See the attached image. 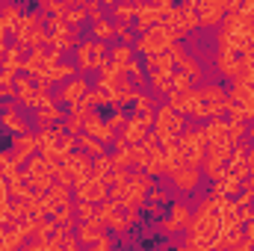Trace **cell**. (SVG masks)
<instances>
[{"mask_svg": "<svg viewBox=\"0 0 254 251\" xmlns=\"http://www.w3.org/2000/svg\"><path fill=\"white\" fill-rule=\"evenodd\" d=\"M45 12L39 9V12H30V15H24L21 21H18V27L12 30L15 33V42H18V48H42L45 42H48V30H45Z\"/></svg>", "mask_w": 254, "mask_h": 251, "instance_id": "obj_1", "label": "cell"}, {"mask_svg": "<svg viewBox=\"0 0 254 251\" xmlns=\"http://www.w3.org/2000/svg\"><path fill=\"white\" fill-rule=\"evenodd\" d=\"M178 148H181L187 166H192V169L204 166V157H207V133H204V127H201V130H187V133H181V136H178Z\"/></svg>", "mask_w": 254, "mask_h": 251, "instance_id": "obj_2", "label": "cell"}, {"mask_svg": "<svg viewBox=\"0 0 254 251\" xmlns=\"http://www.w3.org/2000/svg\"><path fill=\"white\" fill-rule=\"evenodd\" d=\"M181 130H184V116L175 113L169 104L160 107V110L154 113V136L160 139V145H166V142H178Z\"/></svg>", "mask_w": 254, "mask_h": 251, "instance_id": "obj_3", "label": "cell"}, {"mask_svg": "<svg viewBox=\"0 0 254 251\" xmlns=\"http://www.w3.org/2000/svg\"><path fill=\"white\" fill-rule=\"evenodd\" d=\"M77 63H80L83 71H104L110 65V48L95 42V39H89V42H83L77 48Z\"/></svg>", "mask_w": 254, "mask_h": 251, "instance_id": "obj_4", "label": "cell"}, {"mask_svg": "<svg viewBox=\"0 0 254 251\" xmlns=\"http://www.w3.org/2000/svg\"><path fill=\"white\" fill-rule=\"evenodd\" d=\"M172 45H175L172 30H169V27H154V30H148L145 36H139L136 51H142L145 57H157V54H166Z\"/></svg>", "mask_w": 254, "mask_h": 251, "instance_id": "obj_5", "label": "cell"}, {"mask_svg": "<svg viewBox=\"0 0 254 251\" xmlns=\"http://www.w3.org/2000/svg\"><path fill=\"white\" fill-rule=\"evenodd\" d=\"M151 178L145 175V172H136V175H130V181H127V195H125V204L127 210H139L145 201H148V192H151Z\"/></svg>", "mask_w": 254, "mask_h": 251, "instance_id": "obj_6", "label": "cell"}, {"mask_svg": "<svg viewBox=\"0 0 254 251\" xmlns=\"http://www.w3.org/2000/svg\"><path fill=\"white\" fill-rule=\"evenodd\" d=\"M195 15H198V27H216L225 21L228 3L225 0H195Z\"/></svg>", "mask_w": 254, "mask_h": 251, "instance_id": "obj_7", "label": "cell"}, {"mask_svg": "<svg viewBox=\"0 0 254 251\" xmlns=\"http://www.w3.org/2000/svg\"><path fill=\"white\" fill-rule=\"evenodd\" d=\"M74 195H77V201H89V204H104V201H110V189L104 187V184H98V181H83V184H77L74 187Z\"/></svg>", "mask_w": 254, "mask_h": 251, "instance_id": "obj_8", "label": "cell"}, {"mask_svg": "<svg viewBox=\"0 0 254 251\" xmlns=\"http://www.w3.org/2000/svg\"><path fill=\"white\" fill-rule=\"evenodd\" d=\"M190 225H192V213H190V207H184V204H175L169 210V216L163 219V231L166 234H178V231H184Z\"/></svg>", "mask_w": 254, "mask_h": 251, "instance_id": "obj_9", "label": "cell"}, {"mask_svg": "<svg viewBox=\"0 0 254 251\" xmlns=\"http://www.w3.org/2000/svg\"><path fill=\"white\" fill-rule=\"evenodd\" d=\"M33 151H39V136H30V133H27V136H18V139L12 142V154H9V157H12L15 166H24V163L33 157Z\"/></svg>", "mask_w": 254, "mask_h": 251, "instance_id": "obj_10", "label": "cell"}, {"mask_svg": "<svg viewBox=\"0 0 254 251\" xmlns=\"http://www.w3.org/2000/svg\"><path fill=\"white\" fill-rule=\"evenodd\" d=\"M89 95V83L83 80V77H71L68 83H63V89H60V101H65L68 107H74V104H80L83 98Z\"/></svg>", "mask_w": 254, "mask_h": 251, "instance_id": "obj_11", "label": "cell"}, {"mask_svg": "<svg viewBox=\"0 0 254 251\" xmlns=\"http://www.w3.org/2000/svg\"><path fill=\"white\" fill-rule=\"evenodd\" d=\"M169 107L181 116H195L198 113V89L192 92H172L169 95Z\"/></svg>", "mask_w": 254, "mask_h": 251, "instance_id": "obj_12", "label": "cell"}, {"mask_svg": "<svg viewBox=\"0 0 254 251\" xmlns=\"http://www.w3.org/2000/svg\"><path fill=\"white\" fill-rule=\"evenodd\" d=\"M127 86V77H125V68H116V65H107L104 71H101V80H98V89H104V92H110V95H116L119 89H125Z\"/></svg>", "mask_w": 254, "mask_h": 251, "instance_id": "obj_13", "label": "cell"}, {"mask_svg": "<svg viewBox=\"0 0 254 251\" xmlns=\"http://www.w3.org/2000/svg\"><path fill=\"white\" fill-rule=\"evenodd\" d=\"M80 243H101L104 237H107V225L95 216V219H89V222H80V231L74 234Z\"/></svg>", "mask_w": 254, "mask_h": 251, "instance_id": "obj_14", "label": "cell"}, {"mask_svg": "<svg viewBox=\"0 0 254 251\" xmlns=\"http://www.w3.org/2000/svg\"><path fill=\"white\" fill-rule=\"evenodd\" d=\"M148 157H145V175L157 178V175H166V154H163V145H154V148H145Z\"/></svg>", "mask_w": 254, "mask_h": 251, "instance_id": "obj_15", "label": "cell"}, {"mask_svg": "<svg viewBox=\"0 0 254 251\" xmlns=\"http://www.w3.org/2000/svg\"><path fill=\"white\" fill-rule=\"evenodd\" d=\"M0 125L6 127L9 133H15V136H27V122L15 113V104H6V110H3V116H0Z\"/></svg>", "mask_w": 254, "mask_h": 251, "instance_id": "obj_16", "label": "cell"}, {"mask_svg": "<svg viewBox=\"0 0 254 251\" xmlns=\"http://www.w3.org/2000/svg\"><path fill=\"white\" fill-rule=\"evenodd\" d=\"M12 92L18 95V101L21 104H27V107H36V86H33V77H15V86H12Z\"/></svg>", "mask_w": 254, "mask_h": 251, "instance_id": "obj_17", "label": "cell"}, {"mask_svg": "<svg viewBox=\"0 0 254 251\" xmlns=\"http://www.w3.org/2000/svg\"><path fill=\"white\" fill-rule=\"evenodd\" d=\"M71 77H77L74 74V65H57V68H48V71H42L39 77H33V80H39V83H68Z\"/></svg>", "mask_w": 254, "mask_h": 251, "instance_id": "obj_18", "label": "cell"}, {"mask_svg": "<svg viewBox=\"0 0 254 251\" xmlns=\"http://www.w3.org/2000/svg\"><path fill=\"white\" fill-rule=\"evenodd\" d=\"M45 57H48V48L45 45L42 48H33V54L24 57V68L21 71H27V77H39L45 71Z\"/></svg>", "mask_w": 254, "mask_h": 251, "instance_id": "obj_19", "label": "cell"}, {"mask_svg": "<svg viewBox=\"0 0 254 251\" xmlns=\"http://www.w3.org/2000/svg\"><path fill=\"white\" fill-rule=\"evenodd\" d=\"M198 178H201V172L198 169H192V166H181L175 175H172V181H175V187L184 189V192H190V189L198 187Z\"/></svg>", "mask_w": 254, "mask_h": 251, "instance_id": "obj_20", "label": "cell"}, {"mask_svg": "<svg viewBox=\"0 0 254 251\" xmlns=\"http://www.w3.org/2000/svg\"><path fill=\"white\" fill-rule=\"evenodd\" d=\"M45 195H48V201H51V207H54V210H57V207H71V187L54 184Z\"/></svg>", "mask_w": 254, "mask_h": 251, "instance_id": "obj_21", "label": "cell"}, {"mask_svg": "<svg viewBox=\"0 0 254 251\" xmlns=\"http://www.w3.org/2000/svg\"><path fill=\"white\" fill-rule=\"evenodd\" d=\"M148 71H151V74H169V71H175V60H172V54L166 51V54L148 57Z\"/></svg>", "mask_w": 254, "mask_h": 251, "instance_id": "obj_22", "label": "cell"}, {"mask_svg": "<svg viewBox=\"0 0 254 251\" xmlns=\"http://www.w3.org/2000/svg\"><path fill=\"white\" fill-rule=\"evenodd\" d=\"M3 71H9V74H18L21 68H24V48H9L6 51V57H3V65H0Z\"/></svg>", "mask_w": 254, "mask_h": 251, "instance_id": "obj_23", "label": "cell"}, {"mask_svg": "<svg viewBox=\"0 0 254 251\" xmlns=\"http://www.w3.org/2000/svg\"><path fill=\"white\" fill-rule=\"evenodd\" d=\"M63 21L68 24V27L77 24V21H86V3H80V0H68V3H65Z\"/></svg>", "mask_w": 254, "mask_h": 251, "instance_id": "obj_24", "label": "cell"}, {"mask_svg": "<svg viewBox=\"0 0 254 251\" xmlns=\"http://www.w3.org/2000/svg\"><path fill=\"white\" fill-rule=\"evenodd\" d=\"M113 36H116V27H113L107 18H101L98 24H92V39H95V42H101V45H104V42H110Z\"/></svg>", "mask_w": 254, "mask_h": 251, "instance_id": "obj_25", "label": "cell"}, {"mask_svg": "<svg viewBox=\"0 0 254 251\" xmlns=\"http://www.w3.org/2000/svg\"><path fill=\"white\" fill-rule=\"evenodd\" d=\"M130 60H133V48H127V45H119L110 51V65H116V68H125Z\"/></svg>", "mask_w": 254, "mask_h": 251, "instance_id": "obj_26", "label": "cell"}, {"mask_svg": "<svg viewBox=\"0 0 254 251\" xmlns=\"http://www.w3.org/2000/svg\"><path fill=\"white\" fill-rule=\"evenodd\" d=\"M77 142H80L83 154H86V157H92V160L104 154V145H101V142H95V139H92V136H86V133H83V136H77Z\"/></svg>", "mask_w": 254, "mask_h": 251, "instance_id": "obj_27", "label": "cell"}, {"mask_svg": "<svg viewBox=\"0 0 254 251\" xmlns=\"http://www.w3.org/2000/svg\"><path fill=\"white\" fill-rule=\"evenodd\" d=\"M0 18L15 30L18 27V21L24 18V12H21V6H15V3H9V6H0Z\"/></svg>", "mask_w": 254, "mask_h": 251, "instance_id": "obj_28", "label": "cell"}, {"mask_svg": "<svg viewBox=\"0 0 254 251\" xmlns=\"http://www.w3.org/2000/svg\"><path fill=\"white\" fill-rule=\"evenodd\" d=\"M113 12H116V18H119V24H130V21H136V3H116L113 6Z\"/></svg>", "mask_w": 254, "mask_h": 251, "instance_id": "obj_29", "label": "cell"}, {"mask_svg": "<svg viewBox=\"0 0 254 251\" xmlns=\"http://www.w3.org/2000/svg\"><path fill=\"white\" fill-rule=\"evenodd\" d=\"M133 107H136V119H145V116H154V101H151L148 95H136V101H133Z\"/></svg>", "mask_w": 254, "mask_h": 251, "instance_id": "obj_30", "label": "cell"}, {"mask_svg": "<svg viewBox=\"0 0 254 251\" xmlns=\"http://www.w3.org/2000/svg\"><path fill=\"white\" fill-rule=\"evenodd\" d=\"M51 219H54L57 228H68V225L74 222V210H71V207H57V210L51 213Z\"/></svg>", "mask_w": 254, "mask_h": 251, "instance_id": "obj_31", "label": "cell"}, {"mask_svg": "<svg viewBox=\"0 0 254 251\" xmlns=\"http://www.w3.org/2000/svg\"><path fill=\"white\" fill-rule=\"evenodd\" d=\"M172 92H192V77L184 71H172Z\"/></svg>", "mask_w": 254, "mask_h": 251, "instance_id": "obj_32", "label": "cell"}, {"mask_svg": "<svg viewBox=\"0 0 254 251\" xmlns=\"http://www.w3.org/2000/svg\"><path fill=\"white\" fill-rule=\"evenodd\" d=\"M151 86H154L157 92L172 95V71H169V74H151Z\"/></svg>", "mask_w": 254, "mask_h": 251, "instance_id": "obj_33", "label": "cell"}, {"mask_svg": "<svg viewBox=\"0 0 254 251\" xmlns=\"http://www.w3.org/2000/svg\"><path fill=\"white\" fill-rule=\"evenodd\" d=\"M86 101H89L92 107H98V104H113V95L104 92V89H92V92L86 95Z\"/></svg>", "mask_w": 254, "mask_h": 251, "instance_id": "obj_34", "label": "cell"}, {"mask_svg": "<svg viewBox=\"0 0 254 251\" xmlns=\"http://www.w3.org/2000/svg\"><path fill=\"white\" fill-rule=\"evenodd\" d=\"M166 201H169V192H166V189H151V192H148V207H151L154 213H157V207L166 204Z\"/></svg>", "mask_w": 254, "mask_h": 251, "instance_id": "obj_35", "label": "cell"}, {"mask_svg": "<svg viewBox=\"0 0 254 251\" xmlns=\"http://www.w3.org/2000/svg\"><path fill=\"white\" fill-rule=\"evenodd\" d=\"M77 219H80V222L95 219V204H89V201H77Z\"/></svg>", "mask_w": 254, "mask_h": 251, "instance_id": "obj_36", "label": "cell"}, {"mask_svg": "<svg viewBox=\"0 0 254 251\" xmlns=\"http://www.w3.org/2000/svg\"><path fill=\"white\" fill-rule=\"evenodd\" d=\"M86 18H89L92 24H98V21L104 18V15H101V3H98V0H89V3H86Z\"/></svg>", "mask_w": 254, "mask_h": 251, "instance_id": "obj_37", "label": "cell"}, {"mask_svg": "<svg viewBox=\"0 0 254 251\" xmlns=\"http://www.w3.org/2000/svg\"><path fill=\"white\" fill-rule=\"evenodd\" d=\"M237 204H240V207H252V204H254V184H249V187H246V192L237 198Z\"/></svg>", "mask_w": 254, "mask_h": 251, "instance_id": "obj_38", "label": "cell"}, {"mask_svg": "<svg viewBox=\"0 0 254 251\" xmlns=\"http://www.w3.org/2000/svg\"><path fill=\"white\" fill-rule=\"evenodd\" d=\"M116 36H122V42H125L127 48L133 45V30H130L127 24H119V27H116Z\"/></svg>", "mask_w": 254, "mask_h": 251, "instance_id": "obj_39", "label": "cell"}, {"mask_svg": "<svg viewBox=\"0 0 254 251\" xmlns=\"http://www.w3.org/2000/svg\"><path fill=\"white\" fill-rule=\"evenodd\" d=\"M107 125L113 127V130H125V125H127L125 113H122V110H116V113H113V119H110V122H107Z\"/></svg>", "mask_w": 254, "mask_h": 251, "instance_id": "obj_40", "label": "cell"}, {"mask_svg": "<svg viewBox=\"0 0 254 251\" xmlns=\"http://www.w3.org/2000/svg\"><path fill=\"white\" fill-rule=\"evenodd\" d=\"M231 251H254V243H252V240H246V237H243V240H240V243H237V246H234Z\"/></svg>", "mask_w": 254, "mask_h": 251, "instance_id": "obj_41", "label": "cell"}, {"mask_svg": "<svg viewBox=\"0 0 254 251\" xmlns=\"http://www.w3.org/2000/svg\"><path fill=\"white\" fill-rule=\"evenodd\" d=\"M92 251H113V246H110V237H104L101 243H95V249Z\"/></svg>", "mask_w": 254, "mask_h": 251, "instance_id": "obj_42", "label": "cell"}, {"mask_svg": "<svg viewBox=\"0 0 254 251\" xmlns=\"http://www.w3.org/2000/svg\"><path fill=\"white\" fill-rule=\"evenodd\" d=\"M3 237H6V228H0V246H3Z\"/></svg>", "mask_w": 254, "mask_h": 251, "instance_id": "obj_43", "label": "cell"}, {"mask_svg": "<svg viewBox=\"0 0 254 251\" xmlns=\"http://www.w3.org/2000/svg\"><path fill=\"white\" fill-rule=\"evenodd\" d=\"M252 145H254V127H252Z\"/></svg>", "mask_w": 254, "mask_h": 251, "instance_id": "obj_44", "label": "cell"}, {"mask_svg": "<svg viewBox=\"0 0 254 251\" xmlns=\"http://www.w3.org/2000/svg\"><path fill=\"white\" fill-rule=\"evenodd\" d=\"M178 251H187V249H178Z\"/></svg>", "mask_w": 254, "mask_h": 251, "instance_id": "obj_45", "label": "cell"}]
</instances>
